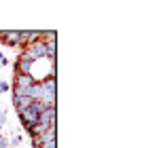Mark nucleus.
<instances>
[{"instance_id":"nucleus-1","label":"nucleus","mask_w":157,"mask_h":148,"mask_svg":"<svg viewBox=\"0 0 157 148\" xmlns=\"http://www.w3.org/2000/svg\"><path fill=\"white\" fill-rule=\"evenodd\" d=\"M32 66H34V61H30L24 53H19L13 64V70H15V74H32Z\"/></svg>"},{"instance_id":"nucleus-2","label":"nucleus","mask_w":157,"mask_h":148,"mask_svg":"<svg viewBox=\"0 0 157 148\" xmlns=\"http://www.w3.org/2000/svg\"><path fill=\"white\" fill-rule=\"evenodd\" d=\"M36 80H34V76L32 74H15L13 76V87H19V89H28V87H32Z\"/></svg>"},{"instance_id":"nucleus-3","label":"nucleus","mask_w":157,"mask_h":148,"mask_svg":"<svg viewBox=\"0 0 157 148\" xmlns=\"http://www.w3.org/2000/svg\"><path fill=\"white\" fill-rule=\"evenodd\" d=\"M17 114H19V119H21L24 127H26V125H30V127H32V125L38 123V114H36V112H32L30 108H28V110H24V112H17Z\"/></svg>"},{"instance_id":"nucleus-4","label":"nucleus","mask_w":157,"mask_h":148,"mask_svg":"<svg viewBox=\"0 0 157 148\" xmlns=\"http://www.w3.org/2000/svg\"><path fill=\"white\" fill-rule=\"evenodd\" d=\"M30 104H32V99L30 98H13V106H15V110L17 112H24L30 108Z\"/></svg>"},{"instance_id":"nucleus-5","label":"nucleus","mask_w":157,"mask_h":148,"mask_svg":"<svg viewBox=\"0 0 157 148\" xmlns=\"http://www.w3.org/2000/svg\"><path fill=\"white\" fill-rule=\"evenodd\" d=\"M30 110H32V112H36V114H40V112L45 110V106H43L40 102H32V104H30Z\"/></svg>"},{"instance_id":"nucleus-6","label":"nucleus","mask_w":157,"mask_h":148,"mask_svg":"<svg viewBox=\"0 0 157 148\" xmlns=\"http://www.w3.org/2000/svg\"><path fill=\"white\" fill-rule=\"evenodd\" d=\"M19 144H21V138L19 135H11L9 138V148H17Z\"/></svg>"},{"instance_id":"nucleus-7","label":"nucleus","mask_w":157,"mask_h":148,"mask_svg":"<svg viewBox=\"0 0 157 148\" xmlns=\"http://www.w3.org/2000/svg\"><path fill=\"white\" fill-rule=\"evenodd\" d=\"M4 91H11V83L9 80H0V93H4Z\"/></svg>"},{"instance_id":"nucleus-8","label":"nucleus","mask_w":157,"mask_h":148,"mask_svg":"<svg viewBox=\"0 0 157 148\" xmlns=\"http://www.w3.org/2000/svg\"><path fill=\"white\" fill-rule=\"evenodd\" d=\"M40 148H57V144H55V140H53V142H45Z\"/></svg>"},{"instance_id":"nucleus-9","label":"nucleus","mask_w":157,"mask_h":148,"mask_svg":"<svg viewBox=\"0 0 157 148\" xmlns=\"http://www.w3.org/2000/svg\"><path fill=\"white\" fill-rule=\"evenodd\" d=\"M0 66H9V59H6V57H2V59H0Z\"/></svg>"},{"instance_id":"nucleus-10","label":"nucleus","mask_w":157,"mask_h":148,"mask_svg":"<svg viewBox=\"0 0 157 148\" xmlns=\"http://www.w3.org/2000/svg\"><path fill=\"white\" fill-rule=\"evenodd\" d=\"M2 127H4V123H0V133H2Z\"/></svg>"},{"instance_id":"nucleus-11","label":"nucleus","mask_w":157,"mask_h":148,"mask_svg":"<svg viewBox=\"0 0 157 148\" xmlns=\"http://www.w3.org/2000/svg\"><path fill=\"white\" fill-rule=\"evenodd\" d=\"M2 57H4V55H2V51H0V59H2Z\"/></svg>"},{"instance_id":"nucleus-12","label":"nucleus","mask_w":157,"mask_h":148,"mask_svg":"<svg viewBox=\"0 0 157 148\" xmlns=\"http://www.w3.org/2000/svg\"><path fill=\"white\" fill-rule=\"evenodd\" d=\"M0 95H2V93H0Z\"/></svg>"}]
</instances>
